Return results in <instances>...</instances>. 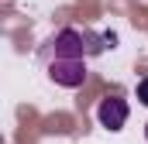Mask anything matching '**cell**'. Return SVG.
Here are the masks:
<instances>
[{"mask_svg":"<svg viewBox=\"0 0 148 144\" xmlns=\"http://www.w3.org/2000/svg\"><path fill=\"white\" fill-rule=\"evenodd\" d=\"M48 75H52V82H59L66 89H76V86L86 82V62L83 58H52Z\"/></svg>","mask_w":148,"mask_h":144,"instance_id":"6da1fadb","label":"cell"},{"mask_svg":"<svg viewBox=\"0 0 148 144\" xmlns=\"http://www.w3.org/2000/svg\"><path fill=\"white\" fill-rule=\"evenodd\" d=\"M97 120H100V127H107V130H121V127L127 124V103H124L121 96H107V100H100V107H97Z\"/></svg>","mask_w":148,"mask_h":144,"instance_id":"7a4b0ae2","label":"cell"},{"mask_svg":"<svg viewBox=\"0 0 148 144\" xmlns=\"http://www.w3.org/2000/svg\"><path fill=\"white\" fill-rule=\"evenodd\" d=\"M138 100H141V103L148 107V75L141 79V82H138Z\"/></svg>","mask_w":148,"mask_h":144,"instance_id":"3957f363","label":"cell"},{"mask_svg":"<svg viewBox=\"0 0 148 144\" xmlns=\"http://www.w3.org/2000/svg\"><path fill=\"white\" fill-rule=\"evenodd\" d=\"M145 134H148V124H145Z\"/></svg>","mask_w":148,"mask_h":144,"instance_id":"277c9868","label":"cell"}]
</instances>
